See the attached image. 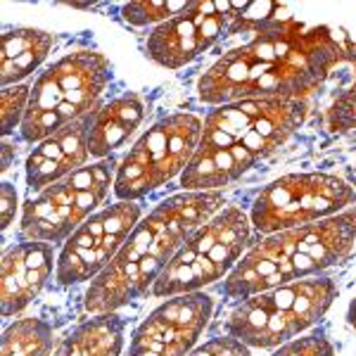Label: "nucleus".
I'll return each mask as SVG.
<instances>
[{
	"instance_id": "obj_5",
	"label": "nucleus",
	"mask_w": 356,
	"mask_h": 356,
	"mask_svg": "<svg viewBox=\"0 0 356 356\" xmlns=\"http://www.w3.org/2000/svg\"><path fill=\"white\" fill-rule=\"evenodd\" d=\"M112 79V65L97 50H76L48 67L31 86L19 131L31 145L57 134L93 110Z\"/></svg>"
},
{
	"instance_id": "obj_6",
	"label": "nucleus",
	"mask_w": 356,
	"mask_h": 356,
	"mask_svg": "<svg viewBox=\"0 0 356 356\" xmlns=\"http://www.w3.org/2000/svg\"><path fill=\"white\" fill-rule=\"evenodd\" d=\"M335 300L332 278L295 280L240 302L226 321V335L250 349H275L318 323Z\"/></svg>"
},
{
	"instance_id": "obj_12",
	"label": "nucleus",
	"mask_w": 356,
	"mask_h": 356,
	"mask_svg": "<svg viewBox=\"0 0 356 356\" xmlns=\"http://www.w3.org/2000/svg\"><path fill=\"white\" fill-rule=\"evenodd\" d=\"M233 19V3L195 0L169 22L152 29L145 43V53L159 67L181 69L197 60L219 38L231 33Z\"/></svg>"
},
{
	"instance_id": "obj_14",
	"label": "nucleus",
	"mask_w": 356,
	"mask_h": 356,
	"mask_svg": "<svg viewBox=\"0 0 356 356\" xmlns=\"http://www.w3.org/2000/svg\"><path fill=\"white\" fill-rule=\"evenodd\" d=\"M97 110L76 119V122L67 124L65 129L48 136L33 147L31 154L26 157V186L31 191L41 193L53 186V183L72 176L74 171L88 166L86 164L90 159L88 136Z\"/></svg>"
},
{
	"instance_id": "obj_25",
	"label": "nucleus",
	"mask_w": 356,
	"mask_h": 356,
	"mask_svg": "<svg viewBox=\"0 0 356 356\" xmlns=\"http://www.w3.org/2000/svg\"><path fill=\"white\" fill-rule=\"evenodd\" d=\"M0 202H3V214H0V228H8L13 223L15 214H17V191L13 183L5 181L3 188H0Z\"/></svg>"
},
{
	"instance_id": "obj_15",
	"label": "nucleus",
	"mask_w": 356,
	"mask_h": 356,
	"mask_svg": "<svg viewBox=\"0 0 356 356\" xmlns=\"http://www.w3.org/2000/svg\"><path fill=\"white\" fill-rule=\"evenodd\" d=\"M53 268H57V259L50 243L24 240L5 252L0 264V304L5 318L33 302L50 280Z\"/></svg>"
},
{
	"instance_id": "obj_27",
	"label": "nucleus",
	"mask_w": 356,
	"mask_h": 356,
	"mask_svg": "<svg viewBox=\"0 0 356 356\" xmlns=\"http://www.w3.org/2000/svg\"><path fill=\"white\" fill-rule=\"evenodd\" d=\"M8 164H10V145L5 143V159H3V169H8Z\"/></svg>"
},
{
	"instance_id": "obj_17",
	"label": "nucleus",
	"mask_w": 356,
	"mask_h": 356,
	"mask_svg": "<svg viewBox=\"0 0 356 356\" xmlns=\"http://www.w3.org/2000/svg\"><path fill=\"white\" fill-rule=\"evenodd\" d=\"M55 36L41 29H10L0 41V83L3 88L19 86L22 79L33 74L53 50Z\"/></svg>"
},
{
	"instance_id": "obj_13",
	"label": "nucleus",
	"mask_w": 356,
	"mask_h": 356,
	"mask_svg": "<svg viewBox=\"0 0 356 356\" xmlns=\"http://www.w3.org/2000/svg\"><path fill=\"white\" fill-rule=\"evenodd\" d=\"M214 314V300L204 292L169 297L136 328L129 356H188Z\"/></svg>"
},
{
	"instance_id": "obj_24",
	"label": "nucleus",
	"mask_w": 356,
	"mask_h": 356,
	"mask_svg": "<svg viewBox=\"0 0 356 356\" xmlns=\"http://www.w3.org/2000/svg\"><path fill=\"white\" fill-rule=\"evenodd\" d=\"M188 356H252V352L245 342L235 340L231 335H221V337H211L209 342L200 344V347L193 349Z\"/></svg>"
},
{
	"instance_id": "obj_9",
	"label": "nucleus",
	"mask_w": 356,
	"mask_h": 356,
	"mask_svg": "<svg viewBox=\"0 0 356 356\" xmlns=\"http://www.w3.org/2000/svg\"><path fill=\"white\" fill-rule=\"evenodd\" d=\"M117 159L107 157L74 171L29 200L22 211L19 238L33 243H67L79 226L93 216L114 188Z\"/></svg>"
},
{
	"instance_id": "obj_20",
	"label": "nucleus",
	"mask_w": 356,
	"mask_h": 356,
	"mask_svg": "<svg viewBox=\"0 0 356 356\" xmlns=\"http://www.w3.org/2000/svg\"><path fill=\"white\" fill-rule=\"evenodd\" d=\"M344 50H347L344 60H349L354 67V81L335 95V100L328 107V114H325L328 129L335 131V134L356 131V36L344 38Z\"/></svg>"
},
{
	"instance_id": "obj_7",
	"label": "nucleus",
	"mask_w": 356,
	"mask_h": 356,
	"mask_svg": "<svg viewBox=\"0 0 356 356\" xmlns=\"http://www.w3.org/2000/svg\"><path fill=\"white\" fill-rule=\"evenodd\" d=\"M250 240L252 221L240 207H226L216 211L181 245L176 257L152 285V295H188L228 278V273L243 259Z\"/></svg>"
},
{
	"instance_id": "obj_8",
	"label": "nucleus",
	"mask_w": 356,
	"mask_h": 356,
	"mask_svg": "<svg viewBox=\"0 0 356 356\" xmlns=\"http://www.w3.org/2000/svg\"><path fill=\"white\" fill-rule=\"evenodd\" d=\"M202 136V119L195 114H169L134 143L117 166L114 195L136 202L186 171Z\"/></svg>"
},
{
	"instance_id": "obj_10",
	"label": "nucleus",
	"mask_w": 356,
	"mask_h": 356,
	"mask_svg": "<svg viewBox=\"0 0 356 356\" xmlns=\"http://www.w3.org/2000/svg\"><path fill=\"white\" fill-rule=\"evenodd\" d=\"M356 204V191L332 174H288L275 178L257 195L250 221L261 235L330 219Z\"/></svg>"
},
{
	"instance_id": "obj_21",
	"label": "nucleus",
	"mask_w": 356,
	"mask_h": 356,
	"mask_svg": "<svg viewBox=\"0 0 356 356\" xmlns=\"http://www.w3.org/2000/svg\"><path fill=\"white\" fill-rule=\"evenodd\" d=\"M186 5L188 3H174V0H136V3L124 5L122 17L134 26H159L171 17H176L181 10H186Z\"/></svg>"
},
{
	"instance_id": "obj_22",
	"label": "nucleus",
	"mask_w": 356,
	"mask_h": 356,
	"mask_svg": "<svg viewBox=\"0 0 356 356\" xmlns=\"http://www.w3.org/2000/svg\"><path fill=\"white\" fill-rule=\"evenodd\" d=\"M29 100H31V86L19 83L0 90V126H3V136L13 134V129L22 126Z\"/></svg>"
},
{
	"instance_id": "obj_4",
	"label": "nucleus",
	"mask_w": 356,
	"mask_h": 356,
	"mask_svg": "<svg viewBox=\"0 0 356 356\" xmlns=\"http://www.w3.org/2000/svg\"><path fill=\"white\" fill-rule=\"evenodd\" d=\"M356 245V204L330 219L266 235L243 254L223 280L226 300H247L259 292L314 278L342 264Z\"/></svg>"
},
{
	"instance_id": "obj_23",
	"label": "nucleus",
	"mask_w": 356,
	"mask_h": 356,
	"mask_svg": "<svg viewBox=\"0 0 356 356\" xmlns=\"http://www.w3.org/2000/svg\"><path fill=\"white\" fill-rule=\"evenodd\" d=\"M271 356H335V347L323 332H309L280 344Z\"/></svg>"
},
{
	"instance_id": "obj_19",
	"label": "nucleus",
	"mask_w": 356,
	"mask_h": 356,
	"mask_svg": "<svg viewBox=\"0 0 356 356\" xmlns=\"http://www.w3.org/2000/svg\"><path fill=\"white\" fill-rule=\"evenodd\" d=\"M53 328L41 318H19L3 332L0 356H50Z\"/></svg>"
},
{
	"instance_id": "obj_16",
	"label": "nucleus",
	"mask_w": 356,
	"mask_h": 356,
	"mask_svg": "<svg viewBox=\"0 0 356 356\" xmlns=\"http://www.w3.org/2000/svg\"><path fill=\"white\" fill-rule=\"evenodd\" d=\"M143 119H145V102L136 93H124L102 105L90 126V157H95L97 162L112 157V152L119 150L140 129Z\"/></svg>"
},
{
	"instance_id": "obj_1",
	"label": "nucleus",
	"mask_w": 356,
	"mask_h": 356,
	"mask_svg": "<svg viewBox=\"0 0 356 356\" xmlns=\"http://www.w3.org/2000/svg\"><path fill=\"white\" fill-rule=\"evenodd\" d=\"M252 38L219 57L197 83L207 105L252 97H304L318 90L347 57L330 26H309L283 17L252 29Z\"/></svg>"
},
{
	"instance_id": "obj_3",
	"label": "nucleus",
	"mask_w": 356,
	"mask_h": 356,
	"mask_svg": "<svg viewBox=\"0 0 356 356\" xmlns=\"http://www.w3.org/2000/svg\"><path fill=\"white\" fill-rule=\"evenodd\" d=\"M223 207V193H181L159 202L131 231L119 254L86 290V312L112 314L157 283L181 245Z\"/></svg>"
},
{
	"instance_id": "obj_2",
	"label": "nucleus",
	"mask_w": 356,
	"mask_h": 356,
	"mask_svg": "<svg viewBox=\"0 0 356 356\" xmlns=\"http://www.w3.org/2000/svg\"><path fill=\"white\" fill-rule=\"evenodd\" d=\"M309 117L304 97H252L216 105L202 122L197 150L181 174L186 193H211L271 157Z\"/></svg>"
},
{
	"instance_id": "obj_18",
	"label": "nucleus",
	"mask_w": 356,
	"mask_h": 356,
	"mask_svg": "<svg viewBox=\"0 0 356 356\" xmlns=\"http://www.w3.org/2000/svg\"><path fill=\"white\" fill-rule=\"evenodd\" d=\"M126 340V321L117 312L97 314L76 325L57 344L53 356H122Z\"/></svg>"
},
{
	"instance_id": "obj_26",
	"label": "nucleus",
	"mask_w": 356,
	"mask_h": 356,
	"mask_svg": "<svg viewBox=\"0 0 356 356\" xmlns=\"http://www.w3.org/2000/svg\"><path fill=\"white\" fill-rule=\"evenodd\" d=\"M347 321H349V325H352V328H356V297H354L352 304H349V309H347Z\"/></svg>"
},
{
	"instance_id": "obj_11",
	"label": "nucleus",
	"mask_w": 356,
	"mask_h": 356,
	"mask_svg": "<svg viewBox=\"0 0 356 356\" xmlns=\"http://www.w3.org/2000/svg\"><path fill=\"white\" fill-rule=\"evenodd\" d=\"M138 221H140V204L124 200L95 211L62 245L55 268L57 283L79 285L95 280L119 254Z\"/></svg>"
}]
</instances>
